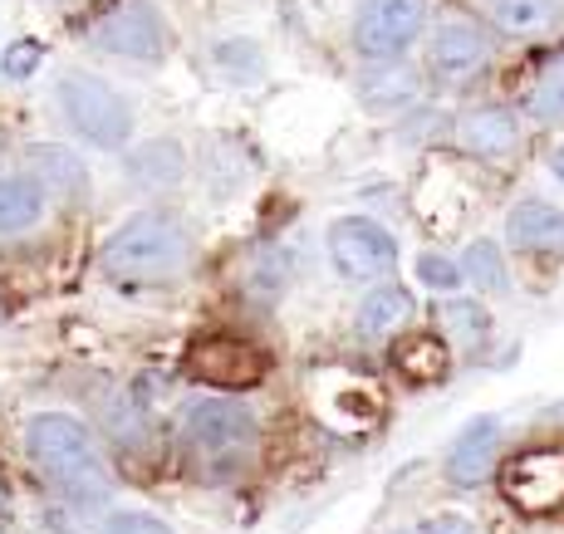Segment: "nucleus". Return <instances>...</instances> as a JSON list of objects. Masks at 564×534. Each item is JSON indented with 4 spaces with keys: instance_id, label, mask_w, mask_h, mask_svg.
<instances>
[{
    "instance_id": "6",
    "label": "nucleus",
    "mask_w": 564,
    "mask_h": 534,
    "mask_svg": "<svg viewBox=\"0 0 564 534\" xmlns=\"http://www.w3.org/2000/svg\"><path fill=\"white\" fill-rule=\"evenodd\" d=\"M187 437L212 466H231L256 446V417H251V407L236 397H206L192 407Z\"/></svg>"
},
{
    "instance_id": "7",
    "label": "nucleus",
    "mask_w": 564,
    "mask_h": 534,
    "mask_svg": "<svg viewBox=\"0 0 564 534\" xmlns=\"http://www.w3.org/2000/svg\"><path fill=\"white\" fill-rule=\"evenodd\" d=\"M94 45L118 54V59H162V45H167V30H162L158 10L148 0H128V6L108 10V15L94 25Z\"/></svg>"
},
{
    "instance_id": "12",
    "label": "nucleus",
    "mask_w": 564,
    "mask_h": 534,
    "mask_svg": "<svg viewBox=\"0 0 564 534\" xmlns=\"http://www.w3.org/2000/svg\"><path fill=\"white\" fill-rule=\"evenodd\" d=\"M25 162H30V177L40 182L45 196H59V201H84V196H89V167H84L69 148L35 143L25 152Z\"/></svg>"
},
{
    "instance_id": "9",
    "label": "nucleus",
    "mask_w": 564,
    "mask_h": 534,
    "mask_svg": "<svg viewBox=\"0 0 564 534\" xmlns=\"http://www.w3.org/2000/svg\"><path fill=\"white\" fill-rule=\"evenodd\" d=\"M192 373L221 392H246L265 378V358L241 339H202L192 348Z\"/></svg>"
},
{
    "instance_id": "28",
    "label": "nucleus",
    "mask_w": 564,
    "mask_h": 534,
    "mask_svg": "<svg viewBox=\"0 0 564 534\" xmlns=\"http://www.w3.org/2000/svg\"><path fill=\"white\" fill-rule=\"evenodd\" d=\"M0 505H6V495H0Z\"/></svg>"
},
{
    "instance_id": "18",
    "label": "nucleus",
    "mask_w": 564,
    "mask_h": 534,
    "mask_svg": "<svg viewBox=\"0 0 564 534\" xmlns=\"http://www.w3.org/2000/svg\"><path fill=\"white\" fill-rule=\"evenodd\" d=\"M462 280H471V285H486V290H506L511 280H506V260L496 241H471L462 250Z\"/></svg>"
},
{
    "instance_id": "27",
    "label": "nucleus",
    "mask_w": 564,
    "mask_h": 534,
    "mask_svg": "<svg viewBox=\"0 0 564 534\" xmlns=\"http://www.w3.org/2000/svg\"><path fill=\"white\" fill-rule=\"evenodd\" d=\"M550 167H555V177H560V182H564V143H560V148H555V157H550Z\"/></svg>"
},
{
    "instance_id": "5",
    "label": "nucleus",
    "mask_w": 564,
    "mask_h": 534,
    "mask_svg": "<svg viewBox=\"0 0 564 534\" xmlns=\"http://www.w3.org/2000/svg\"><path fill=\"white\" fill-rule=\"evenodd\" d=\"M329 265L349 285H378V280L393 275L398 241L368 216H344L329 226Z\"/></svg>"
},
{
    "instance_id": "4",
    "label": "nucleus",
    "mask_w": 564,
    "mask_h": 534,
    "mask_svg": "<svg viewBox=\"0 0 564 534\" xmlns=\"http://www.w3.org/2000/svg\"><path fill=\"white\" fill-rule=\"evenodd\" d=\"M427 30V0H364L354 20V45L368 64H393Z\"/></svg>"
},
{
    "instance_id": "24",
    "label": "nucleus",
    "mask_w": 564,
    "mask_h": 534,
    "mask_svg": "<svg viewBox=\"0 0 564 534\" xmlns=\"http://www.w3.org/2000/svg\"><path fill=\"white\" fill-rule=\"evenodd\" d=\"M530 113L545 118V123H555V118H564V79H545V84H535V94H530Z\"/></svg>"
},
{
    "instance_id": "14",
    "label": "nucleus",
    "mask_w": 564,
    "mask_h": 534,
    "mask_svg": "<svg viewBox=\"0 0 564 534\" xmlns=\"http://www.w3.org/2000/svg\"><path fill=\"white\" fill-rule=\"evenodd\" d=\"M403 319H412V294L403 285H393V280H378V285L368 290V299L359 304V339H368V344L388 339Z\"/></svg>"
},
{
    "instance_id": "16",
    "label": "nucleus",
    "mask_w": 564,
    "mask_h": 534,
    "mask_svg": "<svg viewBox=\"0 0 564 534\" xmlns=\"http://www.w3.org/2000/svg\"><path fill=\"white\" fill-rule=\"evenodd\" d=\"M45 216V192L30 172H15V177H0V236L30 231V226Z\"/></svg>"
},
{
    "instance_id": "23",
    "label": "nucleus",
    "mask_w": 564,
    "mask_h": 534,
    "mask_svg": "<svg viewBox=\"0 0 564 534\" xmlns=\"http://www.w3.org/2000/svg\"><path fill=\"white\" fill-rule=\"evenodd\" d=\"M104 534H172L158 515H143V510H118V515L104 520Z\"/></svg>"
},
{
    "instance_id": "13",
    "label": "nucleus",
    "mask_w": 564,
    "mask_h": 534,
    "mask_svg": "<svg viewBox=\"0 0 564 534\" xmlns=\"http://www.w3.org/2000/svg\"><path fill=\"white\" fill-rule=\"evenodd\" d=\"M506 241L516 250H564V211L530 196L506 216Z\"/></svg>"
},
{
    "instance_id": "26",
    "label": "nucleus",
    "mask_w": 564,
    "mask_h": 534,
    "mask_svg": "<svg viewBox=\"0 0 564 534\" xmlns=\"http://www.w3.org/2000/svg\"><path fill=\"white\" fill-rule=\"evenodd\" d=\"M398 534H476V525L462 515H437V520H422V525L398 530Z\"/></svg>"
},
{
    "instance_id": "19",
    "label": "nucleus",
    "mask_w": 564,
    "mask_h": 534,
    "mask_svg": "<svg viewBox=\"0 0 564 534\" xmlns=\"http://www.w3.org/2000/svg\"><path fill=\"white\" fill-rule=\"evenodd\" d=\"M128 172H133L138 182H177L182 177V148L177 143H148L143 152H133L128 157Z\"/></svg>"
},
{
    "instance_id": "10",
    "label": "nucleus",
    "mask_w": 564,
    "mask_h": 534,
    "mask_svg": "<svg viewBox=\"0 0 564 534\" xmlns=\"http://www.w3.org/2000/svg\"><path fill=\"white\" fill-rule=\"evenodd\" d=\"M427 64L442 84H466L486 64V35L476 25H466V20H447V25L432 35Z\"/></svg>"
},
{
    "instance_id": "11",
    "label": "nucleus",
    "mask_w": 564,
    "mask_h": 534,
    "mask_svg": "<svg viewBox=\"0 0 564 534\" xmlns=\"http://www.w3.org/2000/svg\"><path fill=\"white\" fill-rule=\"evenodd\" d=\"M496 446H501V422L471 417L447 451V481L452 486H481L486 476L496 471Z\"/></svg>"
},
{
    "instance_id": "22",
    "label": "nucleus",
    "mask_w": 564,
    "mask_h": 534,
    "mask_svg": "<svg viewBox=\"0 0 564 534\" xmlns=\"http://www.w3.org/2000/svg\"><path fill=\"white\" fill-rule=\"evenodd\" d=\"M417 280L427 290H457L462 285V270H457V260H442V255H417Z\"/></svg>"
},
{
    "instance_id": "17",
    "label": "nucleus",
    "mask_w": 564,
    "mask_h": 534,
    "mask_svg": "<svg viewBox=\"0 0 564 534\" xmlns=\"http://www.w3.org/2000/svg\"><path fill=\"white\" fill-rule=\"evenodd\" d=\"M481 10L506 35H540V30H550L560 15L555 0H481Z\"/></svg>"
},
{
    "instance_id": "21",
    "label": "nucleus",
    "mask_w": 564,
    "mask_h": 534,
    "mask_svg": "<svg viewBox=\"0 0 564 534\" xmlns=\"http://www.w3.org/2000/svg\"><path fill=\"white\" fill-rule=\"evenodd\" d=\"M447 324H452V334H457L466 348L486 344V334H491V314H486L481 304H471V299H452L447 304Z\"/></svg>"
},
{
    "instance_id": "2",
    "label": "nucleus",
    "mask_w": 564,
    "mask_h": 534,
    "mask_svg": "<svg viewBox=\"0 0 564 534\" xmlns=\"http://www.w3.org/2000/svg\"><path fill=\"white\" fill-rule=\"evenodd\" d=\"M192 260V236L177 216L167 211H138L104 241V275L118 285H167Z\"/></svg>"
},
{
    "instance_id": "20",
    "label": "nucleus",
    "mask_w": 564,
    "mask_h": 534,
    "mask_svg": "<svg viewBox=\"0 0 564 534\" xmlns=\"http://www.w3.org/2000/svg\"><path fill=\"white\" fill-rule=\"evenodd\" d=\"M108 432L118 437V446H128V451H138V446H148V412L138 397H113L108 402Z\"/></svg>"
},
{
    "instance_id": "25",
    "label": "nucleus",
    "mask_w": 564,
    "mask_h": 534,
    "mask_svg": "<svg viewBox=\"0 0 564 534\" xmlns=\"http://www.w3.org/2000/svg\"><path fill=\"white\" fill-rule=\"evenodd\" d=\"M40 54H45V50H40V40H20V45L6 54V74H10V79H25V74H35Z\"/></svg>"
},
{
    "instance_id": "15",
    "label": "nucleus",
    "mask_w": 564,
    "mask_h": 534,
    "mask_svg": "<svg viewBox=\"0 0 564 534\" xmlns=\"http://www.w3.org/2000/svg\"><path fill=\"white\" fill-rule=\"evenodd\" d=\"M516 138H520V128H516L511 108H476L462 123V148L476 152V157H501V152L516 148Z\"/></svg>"
},
{
    "instance_id": "3",
    "label": "nucleus",
    "mask_w": 564,
    "mask_h": 534,
    "mask_svg": "<svg viewBox=\"0 0 564 534\" xmlns=\"http://www.w3.org/2000/svg\"><path fill=\"white\" fill-rule=\"evenodd\" d=\"M59 108L74 123V133L94 148H123L133 138V108L123 103V94L108 89L94 74H64L59 79Z\"/></svg>"
},
{
    "instance_id": "8",
    "label": "nucleus",
    "mask_w": 564,
    "mask_h": 534,
    "mask_svg": "<svg viewBox=\"0 0 564 534\" xmlns=\"http://www.w3.org/2000/svg\"><path fill=\"white\" fill-rule=\"evenodd\" d=\"M501 490L511 495V505H520L525 515H545V510L564 505V451H525L506 466Z\"/></svg>"
},
{
    "instance_id": "1",
    "label": "nucleus",
    "mask_w": 564,
    "mask_h": 534,
    "mask_svg": "<svg viewBox=\"0 0 564 534\" xmlns=\"http://www.w3.org/2000/svg\"><path fill=\"white\" fill-rule=\"evenodd\" d=\"M25 451L35 461V471L59 495H69L74 505H99V500H108L104 456L79 417H69V412H40V417H30Z\"/></svg>"
}]
</instances>
